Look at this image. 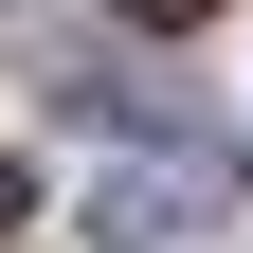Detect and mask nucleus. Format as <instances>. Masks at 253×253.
Listing matches in <instances>:
<instances>
[{"label":"nucleus","instance_id":"2","mask_svg":"<svg viewBox=\"0 0 253 253\" xmlns=\"http://www.w3.org/2000/svg\"><path fill=\"white\" fill-rule=\"evenodd\" d=\"M126 18H163V37H199V18H217V0H126Z\"/></svg>","mask_w":253,"mask_h":253},{"label":"nucleus","instance_id":"1","mask_svg":"<svg viewBox=\"0 0 253 253\" xmlns=\"http://www.w3.org/2000/svg\"><path fill=\"white\" fill-rule=\"evenodd\" d=\"M199 217H217V181H163V163H109V181H90V235H126V253L199 235Z\"/></svg>","mask_w":253,"mask_h":253},{"label":"nucleus","instance_id":"3","mask_svg":"<svg viewBox=\"0 0 253 253\" xmlns=\"http://www.w3.org/2000/svg\"><path fill=\"white\" fill-rule=\"evenodd\" d=\"M18 217H37V181H18V163H0V235H18Z\"/></svg>","mask_w":253,"mask_h":253}]
</instances>
